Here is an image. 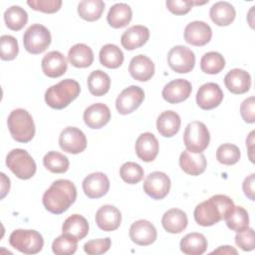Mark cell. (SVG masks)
I'll return each instance as SVG.
<instances>
[{"label": "cell", "mask_w": 255, "mask_h": 255, "mask_svg": "<svg viewBox=\"0 0 255 255\" xmlns=\"http://www.w3.org/2000/svg\"><path fill=\"white\" fill-rule=\"evenodd\" d=\"M233 200L224 194H216L199 203L193 212L197 224L207 227L225 219L234 208Z\"/></svg>", "instance_id": "cell-1"}, {"label": "cell", "mask_w": 255, "mask_h": 255, "mask_svg": "<svg viewBox=\"0 0 255 255\" xmlns=\"http://www.w3.org/2000/svg\"><path fill=\"white\" fill-rule=\"evenodd\" d=\"M77 198V188L68 179L55 180L43 194L44 207L53 214H62Z\"/></svg>", "instance_id": "cell-2"}, {"label": "cell", "mask_w": 255, "mask_h": 255, "mask_svg": "<svg viewBox=\"0 0 255 255\" xmlns=\"http://www.w3.org/2000/svg\"><path fill=\"white\" fill-rule=\"evenodd\" d=\"M80 92L81 87L77 81L65 79L48 88L45 93V102L52 109L62 110L76 100Z\"/></svg>", "instance_id": "cell-3"}, {"label": "cell", "mask_w": 255, "mask_h": 255, "mask_svg": "<svg viewBox=\"0 0 255 255\" xmlns=\"http://www.w3.org/2000/svg\"><path fill=\"white\" fill-rule=\"evenodd\" d=\"M7 126L12 137L18 142H29L35 135V124L32 116L24 109H16L10 113Z\"/></svg>", "instance_id": "cell-4"}, {"label": "cell", "mask_w": 255, "mask_h": 255, "mask_svg": "<svg viewBox=\"0 0 255 255\" xmlns=\"http://www.w3.org/2000/svg\"><path fill=\"white\" fill-rule=\"evenodd\" d=\"M7 167L20 179H30L36 173V162L29 152L22 148L12 149L6 156Z\"/></svg>", "instance_id": "cell-5"}, {"label": "cell", "mask_w": 255, "mask_h": 255, "mask_svg": "<svg viewBox=\"0 0 255 255\" xmlns=\"http://www.w3.org/2000/svg\"><path fill=\"white\" fill-rule=\"evenodd\" d=\"M9 243L21 253L37 254L44 246V239L36 230L16 229L10 234Z\"/></svg>", "instance_id": "cell-6"}, {"label": "cell", "mask_w": 255, "mask_h": 255, "mask_svg": "<svg viewBox=\"0 0 255 255\" xmlns=\"http://www.w3.org/2000/svg\"><path fill=\"white\" fill-rule=\"evenodd\" d=\"M209 141V130L203 123L193 121L186 126L183 133V142L188 151L200 153L207 148Z\"/></svg>", "instance_id": "cell-7"}, {"label": "cell", "mask_w": 255, "mask_h": 255, "mask_svg": "<svg viewBox=\"0 0 255 255\" xmlns=\"http://www.w3.org/2000/svg\"><path fill=\"white\" fill-rule=\"evenodd\" d=\"M50 31L41 24L31 25L24 33L23 44L25 50L33 55H38L47 50L51 44Z\"/></svg>", "instance_id": "cell-8"}, {"label": "cell", "mask_w": 255, "mask_h": 255, "mask_svg": "<svg viewBox=\"0 0 255 255\" xmlns=\"http://www.w3.org/2000/svg\"><path fill=\"white\" fill-rule=\"evenodd\" d=\"M167 64L174 72L186 74L191 72L194 68L195 55L185 46H174L167 54Z\"/></svg>", "instance_id": "cell-9"}, {"label": "cell", "mask_w": 255, "mask_h": 255, "mask_svg": "<svg viewBox=\"0 0 255 255\" xmlns=\"http://www.w3.org/2000/svg\"><path fill=\"white\" fill-rule=\"evenodd\" d=\"M59 145L64 151L77 154L86 149L87 138L85 133L80 128L75 127H67L60 133Z\"/></svg>", "instance_id": "cell-10"}, {"label": "cell", "mask_w": 255, "mask_h": 255, "mask_svg": "<svg viewBox=\"0 0 255 255\" xmlns=\"http://www.w3.org/2000/svg\"><path fill=\"white\" fill-rule=\"evenodd\" d=\"M144 100V92L138 86L126 88L116 100L117 111L121 115H128L135 111Z\"/></svg>", "instance_id": "cell-11"}, {"label": "cell", "mask_w": 255, "mask_h": 255, "mask_svg": "<svg viewBox=\"0 0 255 255\" xmlns=\"http://www.w3.org/2000/svg\"><path fill=\"white\" fill-rule=\"evenodd\" d=\"M170 178L162 171L150 172L144 182L143 191L153 199H163L170 190Z\"/></svg>", "instance_id": "cell-12"}, {"label": "cell", "mask_w": 255, "mask_h": 255, "mask_svg": "<svg viewBox=\"0 0 255 255\" xmlns=\"http://www.w3.org/2000/svg\"><path fill=\"white\" fill-rule=\"evenodd\" d=\"M223 96V92L219 85L215 83H206L197 91L196 104L202 110H212L221 104Z\"/></svg>", "instance_id": "cell-13"}, {"label": "cell", "mask_w": 255, "mask_h": 255, "mask_svg": "<svg viewBox=\"0 0 255 255\" xmlns=\"http://www.w3.org/2000/svg\"><path fill=\"white\" fill-rule=\"evenodd\" d=\"M83 190L92 199H98L106 195L110 189V180L104 172H93L83 180Z\"/></svg>", "instance_id": "cell-14"}, {"label": "cell", "mask_w": 255, "mask_h": 255, "mask_svg": "<svg viewBox=\"0 0 255 255\" xmlns=\"http://www.w3.org/2000/svg\"><path fill=\"white\" fill-rule=\"evenodd\" d=\"M128 234L131 241L140 246H148L152 244L157 237L154 225L144 219L133 222L129 227Z\"/></svg>", "instance_id": "cell-15"}, {"label": "cell", "mask_w": 255, "mask_h": 255, "mask_svg": "<svg viewBox=\"0 0 255 255\" xmlns=\"http://www.w3.org/2000/svg\"><path fill=\"white\" fill-rule=\"evenodd\" d=\"M212 37V30L203 21H193L186 25L184 29V40L193 46H204Z\"/></svg>", "instance_id": "cell-16"}, {"label": "cell", "mask_w": 255, "mask_h": 255, "mask_svg": "<svg viewBox=\"0 0 255 255\" xmlns=\"http://www.w3.org/2000/svg\"><path fill=\"white\" fill-rule=\"evenodd\" d=\"M191 84L184 79H176L167 83L162 89V98L169 104H178L190 96Z\"/></svg>", "instance_id": "cell-17"}, {"label": "cell", "mask_w": 255, "mask_h": 255, "mask_svg": "<svg viewBox=\"0 0 255 255\" xmlns=\"http://www.w3.org/2000/svg\"><path fill=\"white\" fill-rule=\"evenodd\" d=\"M134 148L138 158L144 162H150L157 156L159 144L153 133L143 132L136 138Z\"/></svg>", "instance_id": "cell-18"}, {"label": "cell", "mask_w": 255, "mask_h": 255, "mask_svg": "<svg viewBox=\"0 0 255 255\" xmlns=\"http://www.w3.org/2000/svg\"><path fill=\"white\" fill-rule=\"evenodd\" d=\"M43 73L49 78H59L63 76L68 68L67 59L59 51H51L46 54L41 62Z\"/></svg>", "instance_id": "cell-19"}, {"label": "cell", "mask_w": 255, "mask_h": 255, "mask_svg": "<svg viewBox=\"0 0 255 255\" xmlns=\"http://www.w3.org/2000/svg\"><path fill=\"white\" fill-rule=\"evenodd\" d=\"M95 220L100 229L107 232L114 231L121 225L122 214L117 207L107 204L98 209Z\"/></svg>", "instance_id": "cell-20"}, {"label": "cell", "mask_w": 255, "mask_h": 255, "mask_svg": "<svg viewBox=\"0 0 255 255\" xmlns=\"http://www.w3.org/2000/svg\"><path fill=\"white\" fill-rule=\"evenodd\" d=\"M225 87L235 95H242L251 87V77L248 72L242 69H232L224 77Z\"/></svg>", "instance_id": "cell-21"}, {"label": "cell", "mask_w": 255, "mask_h": 255, "mask_svg": "<svg viewBox=\"0 0 255 255\" xmlns=\"http://www.w3.org/2000/svg\"><path fill=\"white\" fill-rule=\"evenodd\" d=\"M83 118L85 124L90 128H101L110 122L111 111L107 105L97 103L85 110Z\"/></svg>", "instance_id": "cell-22"}, {"label": "cell", "mask_w": 255, "mask_h": 255, "mask_svg": "<svg viewBox=\"0 0 255 255\" xmlns=\"http://www.w3.org/2000/svg\"><path fill=\"white\" fill-rule=\"evenodd\" d=\"M179 165L185 173L197 176L205 171L207 161L202 152L193 153L186 149L183 150L179 156Z\"/></svg>", "instance_id": "cell-23"}, {"label": "cell", "mask_w": 255, "mask_h": 255, "mask_svg": "<svg viewBox=\"0 0 255 255\" xmlns=\"http://www.w3.org/2000/svg\"><path fill=\"white\" fill-rule=\"evenodd\" d=\"M149 38V30L142 25H134L124 32L121 37L122 46L128 51L143 46Z\"/></svg>", "instance_id": "cell-24"}, {"label": "cell", "mask_w": 255, "mask_h": 255, "mask_svg": "<svg viewBox=\"0 0 255 255\" xmlns=\"http://www.w3.org/2000/svg\"><path fill=\"white\" fill-rule=\"evenodd\" d=\"M128 72L134 80L146 82L154 75V64L148 57L137 55L130 60Z\"/></svg>", "instance_id": "cell-25"}, {"label": "cell", "mask_w": 255, "mask_h": 255, "mask_svg": "<svg viewBox=\"0 0 255 255\" xmlns=\"http://www.w3.org/2000/svg\"><path fill=\"white\" fill-rule=\"evenodd\" d=\"M89 233V223L87 219L80 214L69 216L62 225V234L68 235L76 240H82Z\"/></svg>", "instance_id": "cell-26"}, {"label": "cell", "mask_w": 255, "mask_h": 255, "mask_svg": "<svg viewBox=\"0 0 255 255\" xmlns=\"http://www.w3.org/2000/svg\"><path fill=\"white\" fill-rule=\"evenodd\" d=\"M188 223L186 213L178 208H171L164 212L161 218V224L164 230L168 233H180L182 232Z\"/></svg>", "instance_id": "cell-27"}, {"label": "cell", "mask_w": 255, "mask_h": 255, "mask_svg": "<svg viewBox=\"0 0 255 255\" xmlns=\"http://www.w3.org/2000/svg\"><path fill=\"white\" fill-rule=\"evenodd\" d=\"M181 125L180 117L173 111L162 112L156 120V128L160 135L164 137H171L175 135Z\"/></svg>", "instance_id": "cell-28"}, {"label": "cell", "mask_w": 255, "mask_h": 255, "mask_svg": "<svg viewBox=\"0 0 255 255\" xmlns=\"http://www.w3.org/2000/svg\"><path fill=\"white\" fill-rule=\"evenodd\" d=\"M209 16L214 24L223 27L230 25L234 21L236 11L229 2L219 1L211 6Z\"/></svg>", "instance_id": "cell-29"}, {"label": "cell", "mask_w": 255, "mask_h": 255, "mask_svg": "<svg viewBox=\"0 0 255 255\" xmlns=\"http://www.w3.org/2000/svg\"><path fill=\"white\" fill-rule=\"evenodd\" d=\"M208 246L205 236L201 233L191 232L186 234L180 241V251L186 255H201Z\"/></svg>", "instance_id": "cell-30"}, {"label": "cell", "mask_w": 255, "mask_h": 255, "mask_svg": "<svg viewBox=\"0 0 255 255\" xmlns=\"http://www.w3.org/2000/svg\"><path fill=\"white\" fill-rule=\"evenodd\" d=\"M68 61L76 68H88L94 61L93 50L86 44L78 43L70 48L68 52Z\"/></svg>", "instance_id": "cell-31"}, {"label": "cell", "mask_w": 255, "mask_h": 255, "mask_svg": "<svg viewBox=\"0 0 255 255\" xmlns=\"http://www.w3.org/2000/svg\"><path fill=\"white\" fill-rule=\"evenodd\" d=\"M132 18L131 8L126 3H117L110 8L107 16L109 25L115 29L126 27Z\"/></svg>", "instance_id": "cell-32"}, {"label": "cell", "mask_w": 255, "mask_h": 255, "mask_svg": "<svg viewBox=\"0 0 255 255\" xmlns=\"http://www.w3.org/2000/svg\"><path fill=\"white\" fill-rule=\"evenodd\" d=\"M111 87L110 76L102 70L93 71L88 77V88L92 95L101 97L106 95Z\"/></svg>", "instance_id": "cell-33"}, {"label": "cell", "mask_w": 255, "mask_h": 255, "mask_svg": "<svg viewBox=\"0 0 255 255\" xmlns=\"http://www.w3.org/2000/svg\"><path fill=\"white\" fill-rule=\"evenodd\" d=\"M100 62L103 66L109 69H117L124 63L123 51L114 44H107L102 47L99 54Z\"/></svg>", "instance_id": "cell-34"}, {"label": "cell", "mask_w": 255, "mask_h": 255, "mask_svg": "<svg viewBox=\"0 0 255 255\" xmlns=\"http://www.w3.org/2000/svg\"><path fill=\"white\" fill-rule=\"evenodd\" d=\"M105 10V3L102 0H83L78 5L79 16L89 22L99 20Z\"/></svg>", "instance_id": "cell-35"}, {"label": "cell", "mask_w": 255, "mask_h": 255, "mask_svg": "<svg viewBox=\"0 0 255 255\" xmlns=\"http://www.w3.org/2000/svg\"><path fill=\"white\" fill-rule=\"evenodd\" d=\"M6 26L12 31L21 30L28 22L27 12L20 6H11L4 12Z\"/></svg>", "instance_id": "cell-36"}, {"label": "cell", "mask_w": 255, "mask_h": 255, "mask_svg": "<svg viewBox=\"0 0 255 255\" xmlns=\"http://www.w3.org/2000/svg\"><path fill=\"white\" fill-rule=\"evenodd\" d=\"M225 67V59L218 52L205 53L200 60V69L203 73L215 75L220 73Z\"/></svg>", "instance_id": "cell-37"}, {"label": "cell", "mask_w": 255, "mask_h": 255, "mask_svg": "<svg viewBox=\"0 0 255 255\" xmlns=\"http://www.w3.org/2000/svg\"><path fill=\"white\" fill-rule=\"evenodd\" d=\"M44 166L53 173H64L69 169L70 161L68 157L58 151H49L43 158Z\"/></svg>", "instance_id": "cell-38"}, {"label": "cell", "mask_w": 255, "mask_h": 255, "mask_svg": "<svg viewBox=\"0 0 255 255\" xmlns=\"http://www.w3.org/2000/svg\"><path fill=\"white\" fill-rule=\"evenodd\" d=\"M229 229L241 232L249 227V215L242 206H234L231 213L224 219Z\"/></svg>", "instance_id": "cell-39"}, {"label": "cell", "mask_w": 255, "mask_h": 255, "mask_svg": "<svg viewBox=\"0 0 255 255\" xmlns=\"http://www.w3.org/2000/svg\"><path fill=\"white\" fill-rule=\"evenodd\" d=\"M216 159L225 165H232L240 159V149L232 143H223L216 150Z\"/></svg>", "instance_id": "cell-40"}, {"label": "cell", "mask_w": 255, "mask_h": 255, "mask_svg": "<svg viewBox=\"0 0 255 255\" xmlns=\"http://www.w3.org/2000/svg\"><path fill=\"white\" fill-rule=\"evenodd\" d=\"M120 175L125 182L128 184H136L143 178L144 171L138 163L128 161L121 166Z\"/></svg>", "instance_id": "cell-41"}, {"label": "cell", "mask_w": 255, "mask_h": 255, "mask_svg": "<svg viewBox=\"0 0 255 255\" xmlns=\"http://www.w3.org/2000/svg\"><path fill=\"white\" fill-rule=\"evenodd\" d=\"M78 248V240L62 234L58 236L52 243V250L57 255L74 254Z\"/></svg>", "instance_id": "cell-42"}, {"label": "cell", "mask_w": 255, "mask_h": 255, "mask_svg": "<svg viewBox=\"0 0 255 255\" xmlns=\"http://www.w3.org/2000/svg\"><path fill=\"white\" fill-rule=\"evenodd\" d=\"M0 57L3 61L14 60L19 52L18 42L15 37L11 35H3L0 38Z\"/></svg>", "instance_id": "cell-43"}, {"label": "cell", "mask_w": 255, "mask_h": 255, "mask_svg": "<svg viewBox=\"0 0 255 255\" xmlns=\"http://www.w3.org/2000/svg\"><path fill=\"white\" fill-rule=\"evenodd\" d=\"M27 4L35 11L52 14L60 10L62 6L61 0H29Z\"/></svg>", "instance_id": "cell-44"}, {"label": "cell", "mask_w": 255, "mask_h": 255, "mask_svg": "<svg viewBox=\"0 0 255 255\" xmlns=\"http://www.w3.org/2000/svg\"><path fill=\"white\" fill-rule=\"evenodd\" d=\"M112 245V241L110 237L100 238L88 241L84 245V251L89 255H98L106 253Z\"/></svg>", "instance_id": "cell-45"}, {"label": "cell", "mask_w": 255, "mask_h": 255, "mask_svg": "<svg viewBox=\"0 0 255 255\" xmlns=\"http://www.w3.org/2000/svg\"><path fill=\"white\" fill-rule=\"evenodd\" d=\"M236 245L243 251H251L255 246L254 230L252 228H247L241 232H237L235 236Z\"/></svg>", "instance_id": "cell-46"}, {"label": "cell", "mask_w": 255, "mask_h": 255, "mask_svg": "<svg viewBox=\"0 0 255 255\" xmlns=\"http://www.w3.org/2000/svg\"><path fill=\"white\" fill-rule=\"evenodd\" d=\"M166 8L175 15L187 14L194 5L192 0H167L165 2Z\"/></svg>", "instance_id": "cell-47"}, {"label": "cell", "mask_w": 255, "mask_h": 255, "mask_svg": "<svg viewBox=\"0 0 255 255\" xmlns=\"http://www.w3.org/2000/svg\"><path fill=\"white\" fill-rule=\"evenodd\" d=\"M240 114L244 122L255 123V99L253 96L245 99L240 105Z\"/></svg>", "instance_id": "cell-48"}, {"label": "cell", "mask_w": 255, "mask_h": 255, "mask_svg": "<svg viewBox=\"0 0 255 255\" xmlns=\"http://www.w3.org/2000/svg\"><path fill=\"white\" fill-rule=\"evenodd\" d=\"M254 184H255V174L254 173H251L250 175L245 177L243 184H242L244 194L250 200H254V198H255L254 197Z\"/></svg>", "instance_id": "cell-49"}, {"label": "cell", "mask_w": 255, "mask_h": 255, "mask_svg": "<svg viewBox=\"0 0 255 255\" xmlns=\"http://www.w3.org/2000/svg\"><path fill=\"white\" fill-rule=\"evenodd\" d=\"M1 198H4L5 195L9 192L10 189V179L5 175V173L1 172Z\"/></svg>", "instance_id": "cell-50"}, {"label": "cell", "mask_w": 255, "mask_h": 255, "mask_svg": "<svg viewBox=\"0 0 255 255\" xmlns=\"http://www.w3.org/2000/svg\"><path fill=\"white\" fill-rule=\"evenodd\" d=\"M254 134H255V131L252 130L247 139H246V145L248 146V152H249V159L251 162H254V157H253V142H254Z\"/></svg>", "instance_id": "cell-51"}, {"label": "cell", "mask_w": 255, "mask_h": 255, "mask_svg": "<svg viewBox=\"0 0 255 255\" xmlns=\"http://www.w3.org/2000/svg\"><path fill=\"white\" fill-rule=\"evenodd\" d=\"M211 253L213 254H237V250L232 246H220L218 249L213 250Z\"/></svg>", "instance_id": "cell-52"}]
</instances>
